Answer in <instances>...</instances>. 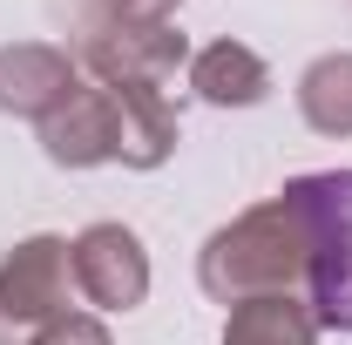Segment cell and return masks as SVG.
Returning <instances> with one entry per match:
<instances>
[{"label":"cell","instance_id":"2","mask_svg":"<svg viewBox=\"0 0 352 345\" xmlns=\"http://www.w3.org/2000/svg\"><path fill=\"white\" fill-rule=\"evenodd\" d=\"M292 210L305 223V285H311V318L352 332V170L298 176Z\"/></svg>","mask_w":352,"mask_h":345},{"label":"cell","instance_id":"6","mask_svg":"<svg viewBox=\"0 0 352 345\" xmlns=\"http://www.w3.org/2000/svg\"><path fill=\"white\" fill-rule=\"evenodd\" d=\"M41 149L61 170H95L122 156V102L109 88H75L54 115L41 122Z\"/></svg>","mask_w":352,"mask_h":345},{"label":"cell","instance_id":"8","mask_svg":"<svg viewBox=\"0 0 352 345\" xmlns=\"http://www.w3.org/2000/svg\"><path fill=\"white\" fill-rule=\"evenodd\" d=\"M190 88L204 102H217V109H251L271 88V68L244 41H210L204 54H190Z\"/></svg>","mask_w":352,"mask_h":345},{"label":"cell","instance_id":"10","mask_svg":"<svg viewBox=\"0 0 352 345\" xmlns=\"http://www.w3.org/2000/svg\"><path fill=\"white\" fill-rule=\"evenodd\" d=\"M298 109L318 135H352V54H318L298 75Z\"/></svg>","mask_w":352,"mask_h":345},{"label":"cell","instance_id":"11","mask_svg":"<svg viewBox=\"0 0 352 345\" xmlns=\"http://www.w3.org/2000/svg\"><path fill=\"white\" fill-rule=\"evenodd\" d=\"M176 0H88V27H170Z\"/></svg>","mask_w":352,"mask_h":345},{"label":"cell","instance_id":"4","mask_svg":"<svg viewBox=\"0 0 352 345\" xmlns=\"http://www.w3.org/2000/svg\"><path fill=\"white\" fill-rule=\"evenodd\" d=\"M183 34L176 27H82L75 61L102 88H163L183 68Z\"/></svg>","mask_w":352,"mask_h":345},{"label":"cell","instance_id":"3","mask_svg":"<svg viewBox=\"0 0 352 345\" xmlns=\"http://www.w3.org/2000/svg\"><path fill=\"white\" fill-rule=\"evenodd\" d=\"M68 244L61 237H28L0 264V345H28L54 311H68Z\"/></svg>","mask_w":352,"mask_h":345},{"label":"cell","instance_id":"1","mask_svg":"<svg viewBox=\"0 0 352 345\" xmlns=\"http://www.w3.org/2000/svg\"><path fill=\"white\" fill-rule=\"evenodd\" d=\"M197 278L223 304L292 291L305 278V223L292 210V197H271L258 210H244L237 223H223L204 244V258H197Z\"/></svg>","mask_w":352,"mask_h":345},{"label":"cell","instance_id":"7","mask_svg":"<svg viewBox=\"0 0 352 345\" xmlns=\"http://www.w3.org/2000/svg\"><path fill=\"white\" fill-rule=\"evenodd\" d=\"M75 88L82 82H75V54H68V47H47V41L0 47V109H7V115L47 122Z\"/></svg>","mask_w":352,"mask_h":345},{"label":"cell","instance_id":"5","mask_svg":"<svg viewBox=\"0 0 352 345\" xmlns=\"http://www.w3.org/2000/svg\"><path fill=\"white\" fill-rule=\"evenodd\" d=\"M68 271H75V291L102 311H129L149 291V251L129 223H88L68 244Z\"/></svg>","mask_w":352,"mask_h":345},{"label":"cell","instance_id":"12","mask_svg":"<svg viewBox=\"0 0 352 345\" xmlns=\"http://www.w3.org/2000/svg\"><path fill=\"white\" fill-rule=\"evenodd\" d=\"M28 345H109V325H102V318H88V311H54Z\"/></svg>","mask_w":352,"mask_h":345},{"label":"cell","instance_id":"9","mask_svg":"<svg viewBox=\"0 0 352 345\" xmlns=\"http://www.w3.org/2000/svg\"><path fill=\"white\" fill-rule=\"evenodd\" d=\"M223 345H318V318H311V304H298L292 291L244 298V304H230Z\"/></svg>","mask_w":352,"mask_h":345}]
</instances>
